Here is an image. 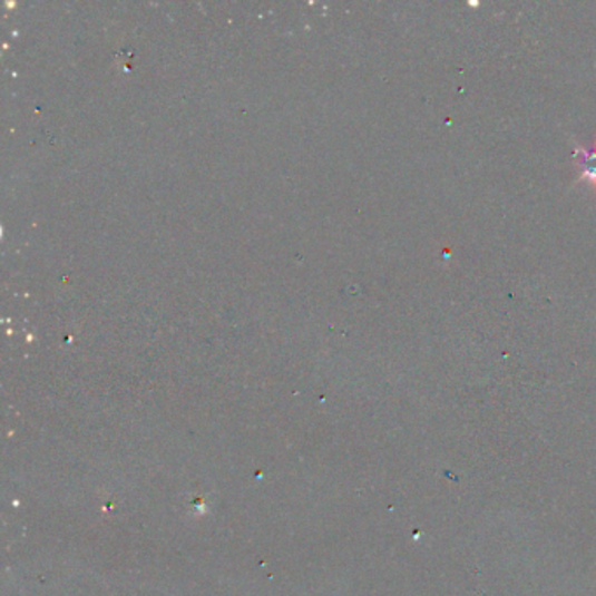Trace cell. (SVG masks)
Segmentation results:
<instances>
[{
  "mask_svg": "<svg viewBox=\"0 0 596 596\" xmlns=\"http://www.w3.org/2000/svg\"><path fill=\"white\" fill-rule=\"evenodd\" d=\"M574 162L579 172L577 183H586L596 189V138L589 147L574 140Z\"/></svg>",
  "mask_w": 596,
  "mask_h": 596,
  "instance_id": "obj_1",
  "label": "cell"
}]
</instances>
